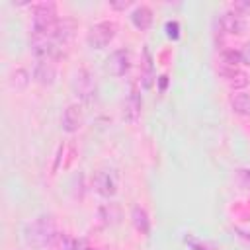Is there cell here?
Instances as JSON below:
<instances>
[{"label":"cell","instance_id":"cell-1","mask_svg":"<svg viewBox=\"0 0 250 250\" xmlns=\"http://www.w3.org/2000/svg\"><path fill=\"white\" fill-rule=\"evenodd\" d=\"M57 234H59L57 225H55V219L51 215H41V217L33 219L31 223H27L23 229L25 242L29 246H35V248L51 246V242L55 240Z\"/></svg>","mask_w":250,"mask_h":250},{"label":"cell","instance_id":"cell-2","mask_svg":"<svg viewBox=\"0 0 250 250\" xmlns=\"http://www.w3.org/2000/svg\"><path fill=\"white\" fill-rule=\"evenodd\" d=\"M29 47H31L33 55L39 57L41 61H51L61 51V43L53 35H43V33H31Z\"/></svg>","mask_w":250,"mask_h":250},{"label":"cell","instance_id":"cell-3","mask_svg":"<svg viewBox=\"0 0 250 250\" xmlns=\"http://www.w3.org/2000/svg\"><path fill=\"white\" fill-rule=\"evenodd\" d=\"M72 92L84 104H90L96 98V80H94V76L86 68H80L74 74V78H72Z\"/></svg>","mask_w":250,"mask_h":250},{"label":"cell","instance_id":"cell-4","mask_svg":"<svg viewBox=\"0 0 250 250\" xmlns=\"http://www.w3.org/2000/svg\"><path fill=\"white\" fill-rule=\"evenodd\" d=\"M115 37V23L113 21H100L90 27L88 31V45L92 49H104Z\"/></svg>","mask_w":250,"mask_h":250},{"label":"cell","instance_id":"cell-5","mask_svg":"<svg viewBox=\"0 0 250 250\" xmlns=\"http://www.w3.org/2000/svg\"><path fill=\"white\" fill-rule=\"evenodd\" d=\"M129 64H131V59H129V51L125 49H117L113 51L107 61H105V68L109 74L113 76H123L127 70H129Z\"/></svg>","mask_w":250,"mask_h":250},{"label":"cell","instance_id":"cell-6","mask_svg":"<svg viewBox=\"0 0 250 250\" xmlns=\"http://www.w3.org/2000/svg\"><path fill=\"white\" fill-rule=\"evenodd\" d=\"M219 23H221L223 31H227L230 35H240L246 31V20L238 12H225L219 18Z\"/></svg>","mask_w":250,"mask_h":250},{"label":"cell","instance_id":"cell-7","mask_svg":"<svg viewBox=\"0 0 250 250\" xmlns=\"http://www.w3.org/2000/svg\"><path fill=\"white\" fill-rule=\"evenodd\" d=\"M94 184H96L98 193L104 197H111L117 191V180H115V174L111 170H100L96 174Z\"/></svg>","mask_w":250,"mask_h":250},{"label":"cell","instance_id":"cell-8","mask_svg":"<svg viewBox=\"0 0 250 250\" xmlns=\"http://www.w3.org/2000/svg\"><path fill=\"white\" fill-rule=\"evenodd\" d=\"M82 119H84L82 107H80L78 104H72V105H68V107L64 109V113H62V129L68 131V133H74V131L80 129Z\"/></svg>","mask_w":250,"mask_h":250},{"label":"cell","instance_id":"cell-9","mask_svg":"<svg viewBox=\"0 0 250 250\" xmlns=\"http://www.w3.org/2000/svg\"><path fill=\"white\" fill-rule=\"evenodd\" d=\"M139 115H141V98L135 90H131L123 104V119L127 123H137Z\"/></svg>","mask_w":250,"mask_h":250},{"label":"cell","instance_id":"cell-10","mask_svg":"<svg viewBox=\"0 0 250 250\" xmlns=\"http://www.w3.org/2000/svg\"><path fill=\"white\" fill-rule=\"evenodd\" d=\"M55 76H57V70H55V64L51 61H39L35 64V70H33V78L43 84V86H49L55 82Z\"/></svg>","mask_w":250,"mask_h":250},{"label":"cell","instance_id":"cell-11","mask_svg":"<svg viewBox=\"0 0 250 250\" xmlns=\"http://www.w3.org/2000/svg\"><path fill=\"white\" fill-rule=\"evenodd\" d=\"M131 20H133V25L137 29H148L150 23H152V12L146 8V6H139L135 8V12L131 14Z\"/></svg>","mask_w":250,"mask_h":250},{"label":"cell","instance_id":"cell-12","mask_svg":"<svg viewBox=\"0 0 250 250\" xmlns=\"http://www.w3.org/2000/svg\"><path fill=\"white\" fill-rule=\"evenodd\" d=\"M133 225H135V229H137L139 232L148 234V230H150V221H148V215H146L145 209H141V207H135V209H133Z\"/></svg>","mask_w":250,"mask_h":250},{"label":"cell","instance_id":"cell-13","mask_svg":"<svg viewBox=\"0 0 250 250\" xmlns=\"http://www.w3.org/2000/svg\"><path fill=\"white\" fill-rule=\"evenodd\" d=\"M230 105L236 113L248 115L250 113V96L248 94H234L232 100H230Z\"/></svg>","mask_w":250,"mask_h":250},{"label":"cell","instance_id":"cell-14","mask_svg":"<svg viewBox=\"0 0 250 250\" xmlns=\"http://www.w3.org/2000/svg\"><path fill=\"white\" fill-rule=\"evenodd\" d=\"M27 82H29V74L23 68H18V70H14L10 74V88H14L16 92L23 90L27 86Z\"/></svg>","mask_w":250,"mask_h":250},{"label":"cell","instance_id":"cell-15","mask_svg":"<svg viewBox=\"0 0 250 250\" xmlns=\"http://www.w3.org/2000/svg\"><path fill=\"white\" fill-rule=\"evenodd\" d=\"M74 238L72 236H68V234H64V232H59L57 236H55V240L51 242V248L53 250H74Z\"/></svg>","mask_w":250,"mask_h":250},{"label":"cell","instance_id":"cell-16","mask_svg":"<svg viewBox=\"0 0 250 250\" xmlns=\"http://www.w3.org/2000/svg\"><path fill=\"white\" fill-rule=\"evenodd\" d=\"M150 80H152V59L148 49H145V74H143V86L148 90L150 88Z\"/></svg>","mask_w":250,"mask_h":250},{"label":"cell","instance_id":"cell-17","mask_svg":"<svg viewBox=\"0 0 250 250\" xmlns=\"http://www.w3.org/2000/svg\"><path fill=\"white\" fill-rule=\"evenodd\" d=\"M227 80H229V84H230L232 88H242V86L248 84V80H246V76H244L242 72H232L230 76H227Z\"/></svg>","mask_w":250,"mask_h":250},{"label":"cell","instance_id":"cell-18","mask_svg":"<svg viewBox=\"0 0 250 250\" xmlns=\"http://www.w3.org/2000/svg\"><path fill=\"white\" fill-rule=\"evenodd\" d=\"M240 62L250 64V43H246V45L242 47V51H240Z\"/></svg>","mask_w":250,"mask_h":250},{"label":"cell","instance_id":"cell-19","mask_svg":"<svg viewBox=\"0 0 250 250\" xmlns=\"http://www.w3.org/2000/svg\"><path fill=\"white\" fill-rule=\"evenodd\" d=\"M166 29H168V35L170 37H174V39L178 37V23L176 21H168L166 23Z\"/></svg>","mask_w":250,"mask_h":250},{"label":"cell","instance_id":"cell-20","mask_svg":"<svg viewBox=\"0 0 250 250\" xmlns=\"http://www.w3.org/2000/svg\"><path fill=\"white\" fill-rule=\"evenodd\" d=\"M246 8H250V2H236L234 4V12L236 10H246Z\"/></svg>","mask_w":250,"mask_h":250},{"label":"cell","instance_id":"cell-21","mask_svg":"<svg viewBox=\"0 0 250 250\" xmlns=\"http://www.w3.org/2000/svg\"><path fill=\"white\" fill-rule=\"evenodd\" d=\"M131 2H111V8H127Z\"/></svg>","mask_w":250,"mask_h":250},{"label":"cell","instance_id":"cell-22","mask_svg":"<svg viewBox=\"0 0 250 250\" xmlns=\"http://www.w3.org/2000/svg\"><path fill=\"white\" fill-rule=\"evenodd\" d=\"M166 86V76H160V90H164Z\"/></svg>","mask_w":250,"mask_h":250}]
</instances>
